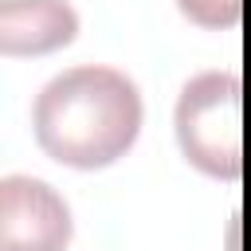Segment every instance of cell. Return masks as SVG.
Wrapping results in <instances>:
<instances>
[{
	"instance_id": "obj_1",
	"label": "cell",
	"mask_w": 251,
	"mask_h": 251,
	"mask_svg": "<svg viewBox=\"0 0 251 251\" xmlns=\"http://www.w3.org/2000/svg\"><path fill=\"white\" fill-rule=\"evenodd\" d=\"M141 94L114 67H71L35 98V141L71 169H106L141 133Z\"/></svg>"
},
{
	"instance_id": "obj_2",
	"label": "cell",
	"mask_w": 251,
	"mask_h": 251,
	"mask_svg": "<svg viewBox=\"0 0 251 251\" xmlns=\"http://www.w3.org/2000/svg\"><path fill=\"white\" fill-rule=\"evenodd\" d=\"M176 145L200 173L235 180L243 173V82L231 71H204L176 98Z\"/></svg>"
},
{
	"instance_id": "obj_3",
	"label": "cell",
	"mask_w": 251,
	"mask_h": 251,
	"mask_svg": "<svg viewBox=\"0 0 251 251\" xmlns=\"http://www.w3.org/2000/svg\"><path fill=\"white\" fill-rule=\"evenodd\" d=\"M71 212L63 196L35 176L0 180V251H63Z\"/></svg>"
},
{
	"instance_id": "obj_4",
	"label": "cell",
	"mask_w": 251,
	"mask_h": 251,
	"mask_svg": "<svg viewBox=\"0 0 251 251\" xmlns=\"http://www.w3.org/2000/svg\"><path fill=\"white\" fill-rule=\"evenodd\" d=\"M78 35V12L67 0H0V51L47 55Z\"/></svg>"
},
{
	"instance_id": "obj_5",
	"label": "cell",
	"mask_w": 251,
	"mask_h": 251,
	"mask_svg": "<svg viewBox=\"0 0 251 251\" xmlns=\"http://www.w3.org/2000/svg\"><path fill=\"white\" fill-rule=\"evenodd\" d=\"M176 8L200 27H235L243 16V0H176Z\"/></svg>"
}]
</instances>
